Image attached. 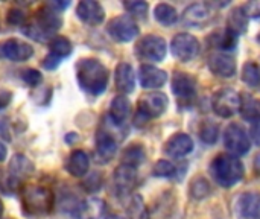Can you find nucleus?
<instances>
[{"label":"nucleus","mask_w":260,"mask_h":219,"mask_svg":"<svg viewBox=\"0 0 260 219\" xmlns=\"http://www.w3.org/2000/svg\"><path fill=\"white\" fill-rule=\"evenodd\" d=\"M76 79L82 91L96 98L107 90L108 70L101 61L85 58L76 64Z\"/></svg>","instance_id":"obj_1"},{"label":"nucleus","mask_w":260,"mask_h":219,"mask_svg":"<svg viewBox=\"0 0 260 219\" xmlns=\"http://www.w3.org/2000/svg\"><path fill=\"white\" fill-rule=\"evenodd\" d=\"M210 174L216 184L230 189L244 178L245 168L238 157L230 154H219L210 163Z\"/></svg>","instance_id":"obj_2"},{"label":"nucleus","mask_w":260,"mask_h":219,"mask_svg":"<svg viewBox=\"0 0 260 219\" xmlns=\"http://www.w3.org/2000/svg\"><path fill=\"white\" fill-rule=\"evenodd\" d=\"M53 195L44 186H26L23 191V212L29 216H41L50 212Z\"/></svg>","instance_id":"obj_3"},{"label":"nucleus","mask_w":260,"mask_h":219,"mask_svg":"<svg viewBox=\"0 0 260 219\" xmlns=\"http://www.w3.org/2000/svg\"><path fill=\"white\" fill-rule=\"evenodd\" d=\"M169 105V99L165 93H148L140 98L137 104V113H136V123H145L151 119L160 117Z\"/></svg>","instance_id":"obj_4"},{"label":"nucleus","mask_w":260,"mask_h":219,"mask_svg":"<svg viewBox=\"0 0 260 219\" xmlns=\"http://www.w3.org/2000/svg\"><path fill=\"white\" fill-rule=\"evenodd\" d=\"M168 44L165 38L158 35H146L140 38L136 44V55L143 61L160 62L166 58Z\"/></svg>","instance_id":"obj_5"},{"label":"nucleus","mask_w":260,"mask_h":219,"mask_svg":"<svg viewBox=\"0 0 260 219\" xmlns=\"http://www.w3.org/2000/svg\"><path fill=\"white\" fill-rule=\"evenodd\" d=\"M108 35L117 43H129L139 37V24L129 15H119L110 20L107 24Z\"/></svg>","instance_id":"obj_6"},{"label":"nucleus","mask_w":260,"mask_h":219,"mask_svg":"<svg viewBox=\"0 0 260 219\" xmlns=\"http://www.w3.org/2000/svg\"><path fill=\"white\" fill-rule=\"evenodd\" d=\"M241 96L233 88H221L212 98V108L216 116L229 119L239 111Z\"/></svg>","instance_id":"obj_7"},{"label":"nucleus","mask_w":260,"mask_h":219,"mask_svg":"<svg viewBox=\"0 0 260 219\" xmlns=\"http://www.w3.org/2000/svg\"><path fill=\"white\" fill-rule=\"evenodd\" d=\"M200 49H201V46H200V41L197 40V37L186 34V32L177 34L171 41V52L181 62L193 61L198 56Z\"/></svg>","instance_id":"obj_8"},{"label":"nucleus","mask_w":260,"mask_h":219,"mask_svg":"<svg viewBox=\"0 0 260 219\" xmlns=\"http://www.w3.org/2000/svg\"><path fill=\"white\" fill-rule=\"evenodd\" d=\"M224 145L235 157L244 155L250 151V136L241 123H230L224 133Z\"/></svg>","instance_id":"obj_9"},{"label":"nucleus","mask_w":260,"mask_h":219,"mask_svg":"<svg viewBox=\"0 0 260 219\" xmlns=\"http://www.w3.org/2000/svg\"><path fill=\"white\" fill-rule=\"evenodd\" d=\"M49 49H50V52H49V55L44 56L43 67L46 70H55L62 62V59H66L67 56L72 55L73 44L69 38L58 35L49 41Z\"/></svg>","instance_id":"obj_10"},{"label":"nucleus","mask_w":260,"mask_h":219,"mask_svg":"<svg viewBox=\"0 0 260 219\" xmlns=\"http://www.w3.org/2000/svg\"><path fill=\"white\" fill-rule=\"evenodd\" d=\"M172 93L180 104H189L197 96V81L186 72H175L172 76Z\"/></svg>","instance_id":"obj_11"},{"label":"nucleus","mask_w":260,"mask_h":219,"mask_svg":"<svg viewBox=\"0 0 260 219\" xmlns=\"http://www.w3.org/2000/svg\"><path fill=\"white\" fill-rule=\"evenodd\" d=\"M32 55H34L32 46L21 41V40L11 38V40H6V41L0 43V56L5 58V59H9L12 62L27 61Z\"/></svg>","instance_id":"obj_12"},{"label":"nucleus","mask_w":260,"mask_h":219,"mask_svg":"<svg viewBox=\"0 0 260 219\" xmlns=\"http://www.w3.org/2000/svg\"><path fill=\"white\" fill-rule=\"evenodd\" d=\"M235 215L238 219H260V194L245 192L235 203Z\"/></svg>","instance_id":"obj_13"},{"label":"nucleus","mask_w":260,"mask_h":219,"mask_svg":"<svg viewBox=\"0 0 260 219\" xmlns=\"http://www.w3.org/2000/svg\"><path fill=\"white\" fill-rule=\"evenodd\" d=\"M213 17V11L209 3H192L183 12V23L190 27L206 26Z\"/></svg>","instance_id":"obj_14"},{"label":"nucleus","mask_w":260,"mask_h":219,"mask_svg":"<svg viewBox=\"0 0 260 219\" xmlns=\"http://www.w3.org/2000/svg\"><path fill=\"white\" fill-rule=\"evenodd\" d=\"M136 183H137V171H136V168L120 165L114 171L113 186H114V192L117 194V197H123V195L131 194Z\"/></svg>","instance_id":"obj_15"},{"label":"nucleus","mask_w":260,"mask_h":219,"mask_svg":"<svg viewBox=\"0 0 260 219\" xmlns=\"http://www.w3.org/2000/svg\"><path fill=\"white\" fill-rule=\"evenodd\" d=\"M76 15L82 23L88 26H98L105 20V11L102 5L96 0L79 2L76 6Z\"/></svg>","instance_id":"obj_16"},{"label":"nucleus","mask_w":260,"mask_h":219,"mask_svg":"<svg viewBox=\"0 0 260 219\" xmlns=\"http://www.w3.org/2000/svg\"><path fill=\"white\" fill-rule=\"evenodd\" d=\"M40 30H43L47 37H50L52 34H55L61 26H62V20L58 15V12L55 9H52L50 6H43L37 11L35 14V23H34Z\"/></svg>","instance_id":"obj_17"},{"label":"nucleus","mask_w":260,"mask_h":219,"mask_svg":"<svg viewBox=\"0 0 260 219\" xmlns=\"http://www.w3.org/2000/svg\"><path fill=\"white\" fill-rule=\"evenodd\" d=\"M193 140L189 134L177 133L165 143V152L172 159H183L193 151Z\"/></svg>","instance_id":"obj_18"},{"label":"nucleus","mask_w":260,"mask_h":219,"mask_svg":"<svg viewBox=\"0 0 260 219\" xmlns=\"http://www.w3.org/2000/svg\"><path fill=\"white\" fill-rule=\"evenodd\" d=\"M209 69L219 78H233L236 75V61L229 53H213L209 58Z\"/></svg>","instance_id":"obj_19"},{"label":"nucleus","mask_w":260,"mask_h":219,"mask_svg":"<svg viewBox=\"0 0 260 219\" xmlns=\"http://www.w3.org/2000/svg\"><path fill=\"white\" fill-rule=\"evenodd\" d=\"M70 213L75 219H99L105 213V203L99 198L79 201Z\"/></svg>","instance_id":"obj_20"},{"label":"nucleus","mask_w":260,"mask_h":219,"mask_svg":"<svg viewBox=\"0 0 260 219\" xmlns=\"http://www.w3.org/2000/svg\"><path fill=\"white\" fill-rule=\"evenodd\" d=\"M139 79L143 88H161L168 81V73L155 66L143 64L139 70Z\"/></svg>","instance_id":"obj_21"},{"label":"nucleus","mask_w":260,"mask_h":219,"mask_svg":"<svg viewBox=\"0 0 260 219\" xmlns=\"http://www.w3.org/2000/svg\"><path fill=\"white\" fill-rule=\"evenodd\" d=\"M114 82H116V88L122 95L133 93L136 88V73H134L133 66L128 62L117 64L116 72H114Z\"/></svg>","instance_id":"obj_22"},{"label":"nucleus","mask_w":260,"mask_h":219,"mask_svg":"<svg viewBox=\"0 0 260 219\" xmlns=\"http://www.w3.org/2000/svg\"><path fill=\"white\" fill-rule=\"evenodd\" d=\"M117 152L116 139L107 131L96 133V157L101 163H108Z\"/></svg>","instance_id":"obj_23"},{"label":"nucleus","mask_w":260,"mask_h":219,"mask_svg":"<svg viewBox=\"0 0 260 219\" xmlns=\"http://www.w3.org/2000/svg\"><path fill=\"white\" fill-rule=\"evenodd\" d=\"M66 169L70 175L76 177V178H81V177H85L88 174V169H90V159L88 155L81 151V149H76L70 154L67 163H66Z\"/></svg>","instance_id":"obj_24"},{"label":"nucleus","mask_w":260,"mask_h":219,"mask_svg":"<svg viewBox=\"0 0 260 219\" xmlns=\"http://www.w3.org/2000/svg\"><path fill=\"white\" fill-rule=\"evenodd\" d=\"M9 174L12 181H20L34 174V163L23 154H15L9 163Z\"/></svg>","instance_id":"obj_25"},{"label":"nucleus","mask_w":260,"mask_h":219,"mask_svg":"<svg viewBox=\"0 0 260 219\" xmlns=\"http://www.w3.org/2000/svg\"><path fill=\"white\" fill-rule=\"evenodd\" d=\"M131 113V102L126 96L120 95V96H116L111 102V107H110V120L113 125L116 127H120L122 123H125V120L128 119Z\"/></svg>","instance_id":"obj_26"},{"label":"nucleus","mask_w":260,"mask_h":219,"mask_svg":"<svg viewBox=\"0 0 260 219\" xmlns=\"http://www.w3.org/2000/svg\"><path fill=\"white\" fill-rule=\"evenodd\" d=\"M154 17L163 26H172L178 20L177 9L172 5H169V3H158L154 8Z\"/></svg>","instance_id":"obj_27"},{"label":"nucleus","mask_w":260,"mask_h":219,"mask_svg":"<svg viewBox=\"0 0 260 219\" xmlns=\"http://www.w3.org/2000/svg\"><path fill=\"white\" fill-rule=\"evenodd\" d=\"M229 29L236 35L247 32L248 29V17L242 8H235L229 14Z\"/></svg>","instance_id":"obj_28"},{"label":"nucleus","mask_w":260,"mask_h":219,"mask_svg":"<svg viewBox=\"0 0 260 219\" xmlns=\"http://www.w3.org/2000/svg\"><path fill=\"white\" fill-rule=\"evenodd\" d=\"M145 159H146V152H145L143 146L131 145L122 154V165H126V166H131V168H137V166H140L145 162Z\"/></svg>","instance_id":"obj_29"},{"label":"nucleus","mask_w":260,"mask_h":219,"mask_svg":"<svg viewBox=\"0 0 260 219\" xmlns=\"http://www.w3.org/2000/svg\"><path fill=\"white\" fill-rule=\"evenodd\" d=\"M239 111H241V114H242L244 119L253 122V120H256V119H259L260 117V104L253 98V96L242 95Z\"/></svg>","instance_id":"obj_30"},{"label":"nucleus","mask_w":260,"mask_h":219,"mask_svg":"<svg viewBox=\"0 0 260 219\" xmlns=\"http://www.w3.org/2000/svg\"><path fill=\"white\" fill-rule=\"evenodd\" d=\"M212 37H215L216 46L219 49H222L224 52L235 50L236 46H238V43H239V37L235 32H232L229 27L224 29V30H221V32H218V34H215V35H212Z\"/></svg>","instance_id":"obj_31"},{"label":"nucleus","mask_w":260,"mask_h":219,"mask_svg":"<svg viewBox=\"0 0 260 219\" xmlns=\"http://www.w3.org/2000/svg\"><path fill=\"white\" fill-rule=\"evenodd\" d=\"M212 194V186L204 177H195L190 183L189 195L193 200H204Z\"/></svg>","instance_id":"obj_32"},{"label":"nucleus","mask_w":260,"mask_h":219,"mask_svg":"<svg viewBox=\"0 0 260 219\" xmlns=\"http://www.w3.org/2000/svg\"><path fill=\"white\" fill-rule=\"evenodd\" d=\"M242 81L248 87H259L260 85V66L254 61H247L242 67Z\"/></svg>","instance_id":"obj_33"},{"label":"nucleus","mask_w":260,"mask_h":219,"mask_svg":"<svg viewBox=\"0 0 260 219\" xmlns=\"http://www.w3.org/2000/svg\"><path fill=\"white\" fill-rule=\"evenodd\" d=\"M198 136L206 145H213V143H216V140L219 137V127L210 120H206L201 123Z\"/></svg>","instance_id":"obj_34"},{"label":"nucleus","mask_w":260,"mask_h":219,"mask_svg":"<svg viewBox=\"0 0 260 219\" xmlns=\"http://www.w3.org/2000/svg\"><path fill=\"white\" fill-rule=\"evenodd\" d=\"M128 215H129V219H149V213L145 207L142 197L139 195L133 197L129 207H128Z\"/></svg>","instance_id":"obj_35"},{"label":"nucleus","mask_w":260,"mask_h":219,"mask_svg":"<svg viewBox=\"0 0 260 219\" xmlns=\"http://www.w3.org/2000/svg\"><path fill=\"white\" fill-rule=\"evenodd\" d=\"M123 6H125V9H126L131 15H134V17H137V18H142V20H143V18L148 17V9H149V6H148V3L143 2V0L125 2Z\"/></svg>","instance_id":"obj_36"},{"label":"nucleus","mask_w":260,"mask_h":219,"mask_svg":"<svg viewBox=\"0 0 260 219\" xmlns=\"http://www.w3.org/2000/svg\"><path fill=\"white\" fill-rule=\"evenodd\" d=\"M177 172V168L169 160H158L152 169V174L160 178H171Z\"/></svg>","instance_id":"obj_37"},{"label":"nucleus","mask_w":260,"mask_h":219,"mask_svg":"<svg viewBox=\"0 0 260 219\" xmlns=\"http://www.w3.org/2000/svg\"><path fill=\"white\" fill-rule=\"evenodd\" d=\"M21 79H23L27 85H30V87H37V85H40V84L43 82V75H41L37 69H27V70L23 72Z\"/></svg>","instance_id":"obj_38"},{"label":"nucleus","mask_w":260,"mask_h":219,"mask_svg":"<svg viewBox=\"0 0 260 219\" xmlns=\"http://www.w3.org/2000/svg\"><path fill=\"white\" fill-rule=\"evenodd\" d=\"M244 12L247 14L248 18H260V0L248 2L242 6Z\"/></svg>","instance_id":"obj_39"},{"label":"nucleus","mask_w":260,"mask_h":219,"mask_svg":"<svg viewBox=\"0 0 260 219\" xmlns=\"http://www.w3.org/2000/svg\"><path fill=\"white\" fill-rule=\"evenodd\" d=\"M6 20H8L9 24L18 26V24H23V21H24V14H23V11H20V9H11V11L8 12Z\"/></svg>","instance_id":"obj_40"},{"label":"nucleus","mask_w":260,"mask_h":219,"mask_svg":"<svg viewBox=\"0 0 260 219\" xmlns=\"http://www.w3.org/2000/svg\"><path fill=\"white\" fill-rule=\"evenodd\" d=\"M250 137L253 139V142H254V145H256V146H260V117L251 122Z\"/></svg>","instance_id":"obj_41"},{"label":"nucleus","mask_w":260,"mask_h":219,"mask_svg":"<svg viewBox=\"0 0 260 219\" xmlns=\"http://www.w3.org/2000/svg\"><path fill=\"white\" fill-rule=\"evenodd\" d=\"M69 5H70V2H49V3H47V6H50V8L55 9L56 12H61L62 9L69 8Z\"/></svg>","instance_id":"obj_42"},{"label":"nucleus","mask_w":260,"mask_h":219,"mask_svg":"<svg viewBox=\"0 0 260 219\" xmlns=\"http://www.w3.org/2000/svg\"><path fill=\"white\" fill-rule=\"evenodd\" d=\"M253 169H254V174L260 177V152L254 157V162H253Z\"/></svg>","instance_id":"obj_43"},{"label":"nucleus","mask_w":260,"mask_h":219,"mask_svg":"<svg viewBox=\"0 0 260 219\" xmlns=\"http://www.w3.org/2000/svg\"><path fill=\"white\" fill-rule=\"evenodd\" d=\"M6 155H8V148L5 146V143L0 142V162H5Z\"/></svg>","instance_id":"obj_44"},{"label":"nucleus","mask_w":260,"mask_h":219,"mask_svg":"<svg viewBox=\"0 0 260 219\" xmlns=\"http://www.w3.org/2000/svg\"><path fill=\"white\" fill-rule=\"evenodd\" d=\"M105 219H125L123 216H120V215H110V216H107Z\"/></svg>","instance_id":"obj_45"},{"label":"nucleus","mask_w":260,"mask_h":219,"mask_svg":"<svg viewBox=\"0 0 260 219\" xmlns=\"http://www.w3.org/2000/svg\"><path fill=\"white\" fill-rule=\"evenodd\" d=\"M2 215H3V203L0 201V218H2Z\"/></svg>","instance_id":"obj_46"}]
</instances>
